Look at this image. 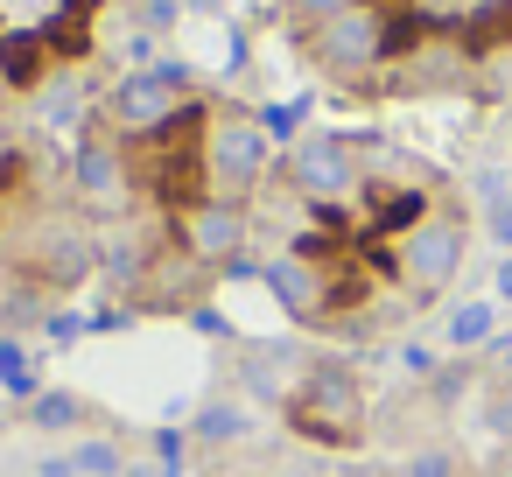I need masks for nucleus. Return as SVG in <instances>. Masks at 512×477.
<instances>
[{"mask_svg":"<svg viewBox=\"0 0 512 477\" xmlns=\"http://www.w3.org/2000/svg\"><path fill=\"white\" fill-rule=\"evenodd\" d=\"M253 400H239V393H218V400H204L197 407V421H190V442H204V449H232V442H246L253 435Z\"/></svg>","mask_w":512,"mask_h":477,"instance_id":"f8f14e48","label":"nucleus"},{"mask_svg":"<svg viewBox=\"0 0 512 477\" xmlns=\"http://www.w3.org/2000/svg\"><path fill=\"white\" fill-rule=\"evenodd\" d=\"M260 288L281 302V316H295V323H330V316H344V302L358 295L351 281H337V267H330V253H274L267 267H260Z\"/></svg>","mask_w":512,"mask_h":477,"instance_id":"39448f33","label":"nucleus"},{"mask_svg":"<svg viewBox=\"0 0 512 477\" xmlns=\"http://www.w3.org/2000/svg\"><path fill=\"white\" fill-rule=\"evenodd\" d=\"M169 232H176V246H183L190 260H204L211 274H225L232 260H246L253 211H246L239 197H204V204H190L183 218H169Z\"/></svg>","mask_w":512,"mask_h":477,"instance_id":"0eeeda50","label":"nucleus"},{"mask_svg":"<svg viewBox=\"0 0 512 477\" xmlns=\"http://www.w3.org/2000/svg\"><path fill=\"white\" fill-rule=\"evenodd\" d=\"M29 421H36V428H85V400L64 393V386H43V393L29 400Z\"/></svg>","mask_w":512,"mask_h":477,"instance_id":"2eb2a0df","label":"nucleus"},{"mask_svg":"<svg viewBox=\"0 0 512 477\" xmlns=\"http://www.w3.org/2000/svg\"><path fill=\"white\" fill-rule=\"evenodd\" d=\"M274 169V134L246 106H204V183L211 197H253Z\"/></svg>","mask_w":512,"mask_h":477,"instance_id":"f03ea898","label":"nucleus"},{"mask_svg":"<svg viewBox=\"0 0 512 477\" xmlns=\"http://www.w3.org/2000/svg\"><path fill=\"white\" fill-rule=\"evenodd\" d=\"M197 78H190V64H148V71H127L113 92H106V127L120 134V141H148V134H162V127H176L197 99Z\"/></svg>","mask_w":512,"mask_h":477,"instance_id":"7ed1b4c3","label":"nucleus"},{"mask_svg":"<svg viewBox=\"0 0 512 477\" xmlns=\"http://www.w3.org/2000/svg\"><path fill=\"white\" fill-rule=\"evenodd\" d=\"M15 176H22V148H15V134H8V127H0V190H8Z\"/></svg>","mask_w":512,"mask_h":477,"instance_id":"412c9836","label":"nucleus"},{"mask_svg":"<svg viewBox=\"0 0 512 477\" xmlns=\"http://www.w3.org/2000/svg\"><path fill=\"white\" fill-rule=\"evenodd\" d=\"M505 134H512V127H505Z\"/></svg>","mask_w":512,"mask_h":477,"instance_id":"bb28decb","label":"nucleus"},{"mask_svg":"<svg viewBox=\"0 0 512 477\" xmlns=\"http://www.w3.org/2000/svg\"><path fill=\"white\" fill-rule=\"evenodd\" d=\"M386 57H393V29H386V15L372 0H358V8H344V15L309 29V64L330 71V78H365Z\"/></svg>","mask_w":512,"mask_h":477,"instance_id":"423d86ee","label":"nucleus"},{"mask_svg":"<svg viewBox=\"0 0 512 477\" xmlns=\"http://www.w3.org/2000/svg\"><path fill=\"white\" fill-rule=\"evenodd\" d=\"M71 463H78V477H120L127 470V449L113 435H85V442H71Z\"/></svg>","mask_w":512,"mask_h":477,"instance_id":"dca6fc26","label":"nucleus"},{"mask_svg":"<svg viewBox=\"0 0 512 477\" xmlns=\"http://www.w3.org/2000/svg\"><path fill=\"white\" fill-rule=\"evenodd\" d=\"M36 113L50 120V127H71V120H85V92H78V78H50L43 92H36Z\"/></svg>","mask_w":512,"mask_h":477,"instance_id":"4468645a","label":"nucleus"},{"mask_svg":"<svg viewBox=\"0 0 512 477\" xmlns=\"http://www.w3.org/2000/svg\"><path fill=\"white\" fill-rule=\"evenodd\" d=\"M36 477H78V463H71V449H57V456H36Z\"/></svg>","mask_w":512,"mask_h":477,"instance_id":"5701e85b","label":"nucleus"},{"mask_svg":"<svg viewBox=\"0 0 512 477\" xmlns=\"http://www.w3.org/2000/svg\"><path fill=\"white\" fill-rule=\"evenodd\" d=\"M400 477H470V470H463L456 449L428 442V449H407V456H400Z\"/></svg>","mask_w":512,"mask_h":477,"instance_id":"f3484780","label":"nucleus"},{"mask_svg":"<svg viewBox=\"0 0 512 477\" xmlns=\"http://www.w3.org/2000/svg\"><path fill=\"white\" fill-rule=\"evenodd\" d=\"M183 22V0H134V29L141 36H169Z\"/></svg>","mask_w":512,"mask_h":477,"instance_id":"a211bd4d","label":"nucleus"},{"mask_svg":"<svg viewBox=\"0 0 512 477\" xmlns=\"http://www.w3.org/2000/svg\"><path fill=\"white\" fill-rule=\"evenodd\" d=\"M64 64H57V50L43 43V29H0V78H8V92H43L50 78H57Z\"/></svg>","mask_w":512,"mask_h":477,"instance_id":"9b49d317","label":"nucleus"},{"mask_svg":"<svg viewBox=\"0 0 512 477\" xmlns=\"http://www.w3.org/2000/svg\"><path fill=\"white\" fill-rule=\"evenodd\" d=\"M0 106H8V78H0Z\"/></svg>","mask_w":512,"mask_h":477,"instance_id":"a878e982","label":"nucleus"},{"mask_svg":"<svg viewBox=\"0 0 512 477\" xmlns=\"http://www.w3.org/2000/svg\"><path fill=\"white\" fill-rule=\"evenodd\" d=\"M71 190H78V204H92V211H127V204H134V162H127V141L85 127L78 148H71Z\"/></svg>","mask_w":512,"mask_h":477,"instance_id":"6e6552de","label":"nucleus"},{"mask_svg":"<svg viewBox=\"0 0 512 477\" xmlns=\"http://www.w3.org/2000/svg\"><path fill=\"white\" fill-rule=\"evenodd\" d=\"M0 393H15V400H36V393H43V372H36V358H29L15 337H0Z\"/></svg>","mask_w":512,"mask_h":477,"instance_id":"ddd939ff","label":"nucleus"},{"mask_svg":"<svg viewBox=\"0 0 512 477\" xmlns=\"http://www.w3.org/2000/svg\"><path fill=\"white\" fill-rule=\"evenodd\" d=\"M463 260H470V225H463L456 211H428L414 232H400V246H393V281H400L407 295L435 302V295L456 288Z\"/></svg>","mask_w":512,"mask_h":477,"instance_id":"20e7f679","label":"nucleus"},{"mask_svg":"<svg viewBox=\"0 0 512 477\" xmlns=\"http://www.w3.org/2000/svg\"><path fill=\"white\" fill-rule=\"evenodd\" d=\"M120 477H169V470H162V463H155V456H148V463H127V470H120Z\"/></svg>","mask_w":512,"mask_h":477,"instance_id":"b1692460","label":"nucleus"},{"mask_svg":"<svg viewBox=\"0 0 512 477\" xmlns=\"http://www.w3.org/2000/svg\"><path fill=\"white\" fill-rule=\"evenodd\" d=\"M281 176L295 183V197H309V204H337V197L358 190V148H351L344 134H302V141L288 148Z\"/></svg>","mask_w":512,"mask_h":477,"instance_id":"1a4fd4ad","label":"nucleus"},{"mask_svg":"<svg viewBox=\"0 0 512 477\" xmlns=\"http://www.w3.org/2000/svg\"><path fill=\"white\" fill-rule=\"evenodd\" d=\"M484 337H491V309L484 302H470V309L449 316V344H484Z\"/></svg>","mask_w":512,"mask_h":477,"instance_id":"6ab92c4d","label":"nucleus"},{"mask_svg":"<svg viewBox=\"0 0 512 477\" xmlns=\"http://www.w3.org/2000/svg\"><path fill=\"white\" fill-rule=\"evenodd\" d=\"M43 330H50L57 344H78V337H85V316H43Z\"/></svg>","mask_w":512,"mask_h":477,"instance_id":"4be33fe9","label":"nucleus"},{"mask_svg":"<svg viewBox=\"0 0 512 477\" xmlns=\"http://www.w3.org/2000/svg\"><path fill=\"white\" fill-rule=\"evenodd\" d=\"M239 365H246V393H253V400L288 407V393L302 386V372H309L316 358H302V351H295V344H281V337H274V344H260V337H253V344H239Z\"/></svg>","mask_w":512,"mask_h":477,"instance_id":"9d476101","label":"nucleus"},{"mask_svg":"<svg viewBox=\"0 0 512 477\" xmlns=\"http://www.w3.org/2000/svg\"><path fill=\"white\" fill-rule=\"evenodd\" d=\"M288 435L309 449H358L365 442V379L344 358H316L281 407Z\"/></svg>","mask_w":512,"mask_h":477,"instance_id":"f257e3e1","label":"nucleus"},{"mask_svg":"<svg viewBox=\"0 0 512 477\" xmlns=\"http://www.w3.org/2000/svg\"><path fill=\"white\" fill-rule=\"evenodd\" d=\"M183 8H197V15H225L232 0H183Z\"/></svg>","mask_w":512,"mask_h":477,"instance_id":"393cba45","label":"nucleus"},{"mask_svg":"<svg viewBox=\"0 0 512 477\" xmlns=\"http://www.w3.org/2000/svg\"><path fill=\"white\" fill-rule=\"evenodd\" d=\"M288 8L316 29V22H330V15H344V8H358V0H288Z\"/></svg>","mask_w":512,"mask_h":477,"instance_id":"aec40b11","label":"nucleus"}]
</instances>
